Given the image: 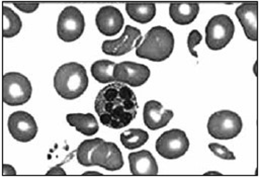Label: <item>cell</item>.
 <instances>
[{
	"label": "cell",
	"instance_id": "7a4b0ae2",
	"mask_svg": "<svg viewBox=\"0 0 259 177\" xmlns=\"http://www.w3.org/2000/svg\"><path fill=\"white\" fill-rule=\"evenodd\" d=\"M88 76L83 65L71 62L58 68L54 76V87L64 99L80 97L88 87Z\"/></svg>",
	"mask_w": 259,
	"mask_h": 177
},
{
	"label": "cell",
	"instance_id": "277c9868",
	"mask_svg": "<svg viewBox=\"0 0 259 177\" xmlns=\"http://www.w3.org/2000/svg\"><path fill=\"white\" fill-rule=\"evenodd\" d=\"M2 96L7 105L17 106L26 103L31 96L30 81L18 72H8L2 79Z\"/></svg>",
	"mask_w": 259,
	"mask_h": 177
},
{
	"label": "cell",
	"instance_id": "cb8c5ba5",
	"mask_svg": "<svg viewBox=\"0 0 259 177\" xmlns=\"http://www.w3.org/2000/svg\"><path fill=\"white\" fill-rule=\"evenodd\" d=\"M208 149L217 157H220L221 159H224V160H235L236 159L235 155L231 151H229L225 146L220 145L218 143H210L208 145Z\"/></svg>",
	"mask_w": 259,
	"mask_h": 177
},
{
	"label": "cell",
	"instance_id": "3957f363",
	"mask_svg": "<svg viewBox=\"0 0 259 177\" xmlns=\"http://www.w3.org/2000/svg\"><path fill=\"white\" fill-rule=\"evenodd\" d=\"M173 49V33L167 27L158 25L146 33L144 40L136 49V55L153 62H162L171 56Z\"/></svg>",
	"mask_w": 259,
	"mask_h": 177
},
{
	"label": "cell",
	"instance_id": "7402d4cb",
	"mask_svg": "<svg viewBox=\"0 0 259 177\" xmlns=\"http://www.w3.org/2000/svg\"><path fill=\"white\" fill-rule=\"evenodd\" d=\"M148 139V132L141 128L126 129L120 135V142L122 146L130 150H134L143 146L144 144H146Z\"/></svg>",
	"mask_w": 259,
	"mask_h": 177
},
{
	"label": "cell",
	"instance_id": "7c38bea8",
	"mask_svg": "<svg viewBox=\"0 0 259 177\" xmlns=\"http://www.w3.org/2000/svg\"><path fill=\"white\" fill-rule=\"evenodd\" d=\"M92 166H100L108 171L119 170L123 166V159L119 148L111 142L101 141L91 154Z\"/></svg>",
	"mask_w": 259,
	"mask_h": 177
},
{
	"label": "cell",
	"instance_id": "f546056e",
	"mask_svg": "<svg viewBox=\"0 0 259 177\" xmlns=\"http://www.w3.org/2000/svg\"><path fill=\"white\" fill-rule=\"evenodd\" d=\"M204 175H222V174L219 172H206Z\"/></svg>",
	"mask_w": 259,
	"mask_h": 177
},
{
	"label": "cell",
	"instance_id": "d6986e66",
	"mask_svg": "<svg viewBox=\"0 0 259 177\" xmlns=\"http://www.w3.org/2000/svg\"><path fill=\"white\" fill-rule=\"evenodd\" d=\"M125 11L133 20L144 24L155 17L156 5L154 2H127Z\"/></svg>",
	"mask_w": 259,
	"mask_h": 177
},
{
	"label": "cell",
	"instance_id": "2e32d148",
	"mask_svg": "<svg viewBox=\"0 0 259 177\" xmlns=\"http://www.w3.org/2000/svg\"><path fill=\"white\" fill-rule=\"evenodd\" d=\"M128 163L133 175L153 176L158 174L157 162L151 152L147 150L131 153L128 155Z\"/></svg>",
	"mask_w": 259,
	"mask_h": 177
},
{
	"label": "cell",
	"instance_id": "30bf717a",
	"mask_svg": "<svg viewBox=\"0 0 259 177\" xmlns=\"http://www.w3.org/2000/svg\"><path fill=\"white\" fill-rule=\"evenodd\" d=\"M150 69L143 64L124 61L115 64L113 69V79L116 82L138 87L145 84L150 77Z\"/></svg>",
	"mask_w": 259,
	"mask_h": 177
},
{
	"label": "cell",
	"instance_id": "9c48e42d",
	"mask_svg": "<svg viewBox=\"0 0 259 177\" xmlns=\"http://www.w3.org/2000/svg\"><path fill=\"white\" fill-rule=\"evenodd\" d=\"M7 126L12 138L22 143L33 140L37 134L35 119L26 111L19 110L12 112L8 117Z\"/></svg>",
	"mask_w": 259,
	"mask_h": 177
},
{
	"label": "cell",
	"instance_id": "4316f807",
	"mask_svg": "<svg viewBox=\"0 0 259 177\" xmlns=\"http://www.w3.org/2000/svg\"><path fill=\"white\" fill-rule=\"evenodd\" d=\"M47 175H66V172L61 168L60 165H57L53 167L50 171L47 172Z\"/></svg>",
	"mask_w": 259,
	"mask_h": 177
},
{
	"label": "cell",
	"instance_id": "e0dca14e",
	"mask_svg": "<svg viewBox=\"0 0 259 177\" xmlns=\"http://www.w3.org/2000/svg\"><path fill=\"white\" fill-rule=\"evenodd\" d=\"M198 12L199 5L196 2H171L169 5V15L179 25L190 24Z\"/></svg>",
	"mask_w": 259,
	"mask_h": 177
},
{
	"label": "cell",
	"instance_id": "6da1fadb",
	"mask_svg": "<svg viewBox=\"0 0 259 177\" xmlns=\"http://www.w3.org/2000/svg\"><path fill=\"white\" fill-rule=\"evenodd\" d=\"M138 108L134 91L119 82L100 89L94 101V109L101 123L114 129L128 125L136 118Z\"/></svg>",
	"mask_w": 259,
	"mask_h": 177
},
{
	"label": "cell",
	"instance_id": "83f0119b",
	"mask_svg": "<svg viewBox=\"0 0 259 177\" xmlns=\"http://www.w3.org/2000/svg\"><path fill=\"white\" fill-rule=\"evenodd\" d=\"M3 175H16V171L11 165H3Z\"/></svg>",
	"mask_w": 259,
	"mask_h": 177
},
{
	"label": "cell",
	"instance_id": "5b68a950",
	"mask_svg": "<svg viewBox=\"0 0 259 177\" xmlns=\"http://www.w3.org/2000/svg\"><path fill=\"white\" fill-rule=\"evenodd\" d=\"M243 128L240 115L231 110H220L212 113L207 121L208 134L218 140L236 138Z\"/></svg>",
	"mask_w": 259,
	"mask_h": 177
},
{
	"label": "cell",
	"instance_id": "9a60e30c",
	"mask_svg": "<svg viewBox=\"0 0 259 177\" xmlns=\"http://www.w3.org/2000/svg\"><path fill=\"white\" fill-rule=\"evenodd\" d=\"M235 14L239 19L245 35L248 39L256 41L258 37L257 31V14H258V3L254 2H243L236 8Z\"/></svg>",
	"mask_w": 259,
	"mask_h": 177
},
{
	"label": "cell",
	"instance_id": "ac0fdd59",
	"mask_svg": "<svg viewBox=\"0 0 259 177\" xmlns=\"http://www.w3.org/2000/svg\"><path fill=\"white\" fill-rule=\"evenodd\" d=\"M66 120L77 131L87 137L95 135L99 129L98 122L92 113H68Z\"/></svg>",
	"mask_w": 259,
	"mask_h": 177
},
{
	"label": "cell",
	"instance_id": "8992f818",
	"mask_svg": "<svg viewBox=\"0 0 259 177\" xmlns=\"http://www.w3.org/2000/svg\"><path fill=\"white\" fill-rule=\"evenodd\" d=\"M234 33L235 24L230 16L214 15L205 26V43L212 51L222 50L232 40Z\"/></svg>",
	"mask_w": 259,
	"mask_h": 177
},
{
	"label": "cell",
	"instance_id": "603a6c76",
	"mask_svg": "<svg viewBox=\"0 0 259 177\" xmlns=\"http://www.w3.org/2000/svg\"><path fill=\"white\" fill-rule=\"evenodd\" d=\"M102 141L100 138H95V139H90V140H85L83 141L77 148L76 150V156L78 163L89 167L92 166L91 163V154L93 153L94 149L97 147V145Z\"/></svg>",
	"mask_w": 259,
	"mask_h": 177
},
{
	"label": "cell",
	"instance_id": "f1b7e54d",
	"mask_svg": "<svg viewBox=\"0 0 259 177\" xmlns=\"http://www.w3.org/2000/svg\"><path fill=\"white\" fill-rule=\"evenodd\" d=\"M83 175H101V173H98V172H85Z\"/></svg>",
	"mask_w": 259,
	"mask_h": 177
},
{
	"label": "cell",
	"instance_id": "44dd1931",
	"mask_svg": "<svg viewBox=\"0 0 259 177\" xmlns=\"http://www.w3.org/2000/svg\"><path fill=\"white\" fill-rule=\"evenodd\" d=\"M115 63L109 60H98L91 66V75L99 83H109L114 81L113 69Z\"/></svg>",
	"mask_w": 259,
	"mask_h": 177
},
{
	"label": "cell",
	"instance_id": "ba28073f",
	"mask_svg": "<svg viewBox=\"0 0 259 177\" xmlns=\"http://www.w3.org/2000/svg\"><path fill=\"white\" fill-rule=\"evenodd\" d=\"M188 148L189 141L185 131L178 128H172L163 132L156 141L157 153L169 160L182 157Z\"/></svg>",
	"mask_w": 259,
	"mask_h": 177
},
{
	"label": "cell",
	"instance_id": "484cf974",
	"mask_svg": "<svg viewBox=\"0 0 259 177\" xmlns=\"http://www.w3.org/2000/svg\"><path fill=\"white\" fill-rule=\"evenodd\" d=\"M13 5L24 13H32L38 8V2H13Z\"/></svg>",
	"mask_w": 259,
	"mask_h": 177
},
{
	"label": "cell",
	"instance_id": "d4e9b609",
	"mask_svg": "<svg viewBox=\"0 0 259 177\" xmlns=\"http://www.w3.org/2000/svg\"><path fill=\"white\" fill-rule=\"evenodd\" d=\"M201 40H202V35L200 34V32H199L197 29H192V30L189 32L188 37H187V48H188L190 54H191L193 57H195V58H197L198 55H197V53L195 52L194 47L197 46Z\"/></svg>",
	"mask_w": 259,
	"mask_h": 177
},
{
	"label": "cell",
	"instance_id": "4fadbf2b",
	"mask_svg": "<svg viewBox=\"0 0 259 177\" xmlns=\"http://www.w3.org/2000/svg\"><path fill=\"white\" fill-rule=\"evenodd\" d=\"M124 23V18L122 13L114 6H103L101 7L96 16L95 24L99 30L104 35H114L118 33Z\"/></svg>",
	"mask_w": 259,
	"mask_h": 177
},
{
	"label": "cell",
	"instance_id": "52a82bcc",
	"mask_svg": "<svg viewBox=\"0 0 259 177\" xmlns=\"http://www.w3.org/2000/svg\"><path fill=\"white\" fill-rule=\"evenodd\" d=\"M84 28V16L77 7L67 6L61 11L57 23V33L62 40L66 42L77 40L83 34Z\"/></svg>",
	"mask_w": 259,
	"mask_h": 177
},
{
	"label": "cell",
	"instance_id": "8fae6325",
	"mask_svg": "<svg viewBox=\"0 0 259 177\" xmlns=\"http://www.w3.org/2000/svg\"><path fill=\"white\" fill-rule=\"evenodd\" d=\"M142 40V32L139 28L126 25L122 34L116 39L104 40L102 42V52L109 56L119 57L130 53L134 48H138Z\"/></svg>",
	"mask_w": 259,
	"mask_h": 177
},
{
	"label": "cell",
	"instance_id": "ffe728a7",
	"mask_svg": "<svg viewBox=\"0 0 259 177\" xmlns=\"http://www.w3.org/2000/svg\"><path fill=\"white\" fill-rule=\"evenodd\" d=\"M3 11V36L13 37L17 35L22 27V21L18 14L7 6L2 7Z\"/></svg>",
	"mask_w": 259,
	"mask_h": 177
},
{
	"label": "cell",
	"instance_id": "5bb4252c",
	"mask_svg": "<svg viewBox=\"0 0 259 177\" xmlns=\"http://www.w3.org/2000/svg\"><path fill=\"white\" fill-rule=\"evenodd\" d=\"M173 115L172 110L165 109L162 103L157 100H149L144 105V123L149 129L155 130L166 126Z\"/></svg>",
	"mask_w": 259,
	"mask_h": 177
}]
</instances>
